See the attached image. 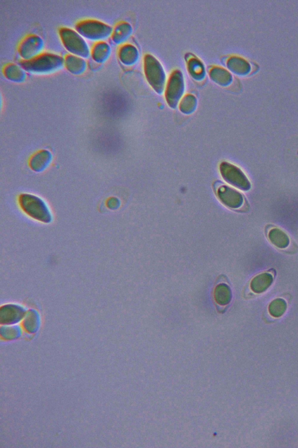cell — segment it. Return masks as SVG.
Listing matches in <instances>:
<instances>
[{
  "mask_svg": "<svg viewBox=\"0 0 298 448\" xmlns=\"http://www.w3.org/2000/svg\"><path fill=\"white\" fill-rule=\"evenodd\" d=\"M189 71L193 76L200 77L203 74L204 69L202 64L198 60H192L189 65Z\"/></svg>",
  "mask_w": 298,
  "mask_h": 448,
  "instance_id": "obj_23",
  "label": "cell"
},
{
  "mask_svg": "<svg viewBox=\"0 0 298 448\" xmlns=\"http://www.w3.org/2000/svg\"><path fill=\"white\" fill-rule=\"evenodd\" d=\"M61 37L65 47L69 51L80 56H86L88 49L86 44L79 34L68 29L61 30Z\"/></svg>",
  "mask_w": 298,
  "mask_h": 448,
  "instance_id": "obj_5",
  "label": "cell"
},
{
  "mask_svg": "<svg viewBox=\"0 0 298 448\" xmlns=\"http://www.w3.org/2000/svg\"><path fill=\"white\" fill-rule=\"evenodd\" d=\"M219 200L224 205L231 208H238L243 203V198L241 193L231 187L223 185L217 191Z\"/></svg>",
  "mask_w": 298,
  "mask_h": 448,
  "instance_id": "obj_8",
  "label": "cell"
},
{
  "mask_svg": "<svg viewBox=\"0 0 298 448\" xmlns=\"http://www.w3.org/2000/svg\"><path fill=\"white\" fill-rule=\"evenodd\" d=\"M196 105V100L194 96L188 95L182 100L180 108L182 111L185 114H191L194 110Z\"/></svg>",
  "mask_w": 298,
  "mask_h": 448,
  "instance_id": "obj_19",
  "label": "cell"
},
{
  "mask_svg": "<svg viewBox=\"0 0 298 448\" xmlns=\"http://www.w3.org/2000/svg\"><path fill=\"white\" fill-rule=\"evenodd\" d=\"M67 63L68 68L74 72L82 71L84 65L82 60L75 57H69Z\"/></svg>",
  "mask_w": 298,
  "mask_h": 448,
  "instance_id": "obj_22",
  "label": "cell"
},
{
  "mask_svg": "<svg viewBox=\"0 0 298 448\" xmlns=\"http://www.w3.org/2000/svg\"><path fill=\"white\" fill-rule=\"evenodd\" d=\"M40 322V316L38 313L35 310H30L26 312L23 325L27 331L34 333L39 327Z\"/></svg>",
  "mask_w": 298,
  "mask_h": 448,
  "instance_id": "obj_13",
  "label": "cell"
},
{
  "mask_svg": "<svg viewBox=\"0 0 298 448\" xmlns=\"http://www.w3.org/2000/svg\"><path fill=\"white\" fill-rule=\"evenodd\" d=\"M214 296L217 303L226 305L230 303L232 298L231 289L226 284H219L215 288Z\"/></svg>",
  "mask_w": 298,
  "mask_h": 448,
  "instance_id": "obj_15",
  "label": "cell"
},
{
  "mask_svg": "<svg viewBox=\"0 0 298 448\" xmlns=\"http://www.w3.org/2000/svg\"><path fill=\"white\" fill-rule=\"evenodd\" d=\"M145 72L151 86L157 92L161 91L164 84V72L160 63L153 56H145Z\"/></svg>",
  "mask_w": 298,
  "mask_h": 448,
  "instance_id": "obj_3",
  "label": "cell"
},
{
  "mask_svg": "<svg viewBox=\"0 0 298 448\" xmlns=\"http://www.w3.org/2000/svg\"><path fill=\"white\" fill-rule=\"evenodd\" d=\"M79 32L90 38L100 39L108 35L111 31L110 27L96 21H87L79 24Z\"/></svg>",
  "mask_w": 298,
  "mask_h": 448,
  "instance_id": "obj_9",
  "label": "cell"
},
{
  "mask_svg": "<svg viewBox=\"0 0 298 448\" xmlns=\"http://www.w3.org/2000/svg\"><path fill=\"white\" fill-rule=\"evenodd\" d=\"M210 77L211 79L216 83L222 85V86H227L230 83L232 80L230 72L227 71L226 69L220 67H216L211 69Z\"/></svg>",
  "mask_w": 298,
  "mask_h": 448,
  "instance_id": "obj_16",
  "label": "cell"
},
{
  "mask_svg": "<svg viewBox=\"0 0 298 448\" xmlns=\"http://www.w3.org/2000/svg\"><path fill=\"white\" fill-rule=\"evenodd\" d=\"M24 307L16 304L3 305L0 310V322L6 325H11L24 319L26 314Z\"/></svg>",
  "mask_w": 298,
  "mask_h": 448,
  "instance_id": "obj_7",
  "label": "cell"
},
{
  "mask_svg": "<svg viewBox=\"0 0 298 448\" xmlns=\"http://www.w3.org/2000/svg\"><path fill=\"white\" fill-rule=\"evenodd\" d=\"M52 160V155L49 151L41 150L31 158L29 162L30 167L34 171L40 172L48 167Z\"/></svg>",
  "mask_w": 298,
  "mask_h": 448,
  "instance_id": "obj_10",
  "label": "cell"
},
{
  "mask_svg": "<svg viewBox=\"0 0 298 448\" xmlns=\"http://www.w3.org/2000/svg\"><path fill=\"white\" fill-rule=\"evenodd\" d=\"M269 238L272 244L278 248L285 249L289 245L288 235L279 229L271 230L269 233Z\"/></svg>",
  "mask_w": 298,
  "mask_h": 448,
  "instance_id": "obj_12",
  "label": "cell"
},
{
  "mask_svg": "<svg viewBox=\"0 0 298 448\" xmlns=\"http://www.w3.org/2000/svg\"><path fill=\"white\" fill-rule=\"evenodd\" d=\"M184 88L183 75L179 71L174 72L170 77L167 89H166L165 97L168 105L172 107L176 106Z\"/></svg>",
  "mask_w": 298,
  "mask_h": 448,
  "instance_id": "obj_6",
  "label": "cell"
},
{
  "mask_svg": "<svg viewBox=\"0 0 298 448\" xmlns=\"http://www.w3.org/2000/svg\"><path fill=\"white\" fill-rule=\"evenodd\" d=\"M108 46L104 44H100L97 46L95 51V57L98 60H103L104 57H106L108 52Z\"/></svg>",
  "mask_w": 298,
  "mask_h": 448,
  "instance_id": "obj_24",
  "label": "cell"
},
{
  "mask_svg": "<svg viewBox=\"0 0 298 448\" xmlns=\"http://www.w3.org/2000/svg\"><path fill=\"white\" fill-rule=\"evenodd\" d=\"M40 41L39 38H30L23 43L21 48V53L23 57H29L33 55L34 53H36L38 49H39Z\"/></svg>",
  "mask_w": 298,
  "mask_h": 448,
  "instance_id": "obj_17",
  "label": "cell"
},
{
  "mask_svg": "<svg viewBox=\"0 0 298 448\" xmlns=\"http://www.w3.org/2000/svg\"><path fill=\"white\" fill-rule=\"evenodd\" d=\"M287 309V304L282 298H277L271 303L269 306V312L274 318H280L285 314Z\"/></svg>",
  "mask_w": 298,
  "mask_h": 448,
  "instance_id": "obj_18",
  "label": "cell"
},
{
  "mask_svg": "<svg viewBox=\"0 0 298 448\" xmlns=\"http://www.w3.org/2000/svg\"><path fill=\"white\" fill-rule=\"evenodd\" d=\"M21 334V330L18 326H5L1 328V335L6 339L18 338Z\"/></svg>",
  "mask_w": 298,
  "mask_h": 448,
  "instance_id": "obj_20",
  "label": "cell"
},
{
  "mask_svg": "<svg viewBox=\"0 0 298 448\" xmlns=\"http://www.w3.org/2000/svg\"><path fill=\"white\" fill-rule=\"evenodd\" d=\"M62 60L59 56L45 55L32 60L23 63V66L29 71L46 72L54 70L61 65Z\"/></svg>",
  "mask_w": 298,
  "mask_h": 448,
  "instance_id": "obj_4",
  "label": "cell"
},
{
  "mask_svg": "<svg viewBox=\"0 0 298 448\" xmlns=\"http://www.w3.org/2000/svg\"><path fill=\"white\" fill-rule=\"evenodd\" d=\"M273 282V277L269 273H263L254 277L250 283L251 290L260 294L268 290Z\"/></svg>",
  "mask_w": 298,
  "mask_h": 448,
  "instance_id": "obj_11",
  "label": "cell"
},
{
  "mask_svg": "<svg viewBox=\"0 0 298 448\" xmlns=\"http://www.w3.org/2000/svg\"><path fill=\"white\" fill-rule=\"evenodd\" d=\"M19 203L22 210L31 218L48 223L52 221V214L47 204L36 196L24 193L19 196Z\"/></svg>",
  "mask_w": 298,
  "mask_h": 448,
  "instance_id": "obj_1",
  "label": "cell"
},
{
  "mask_svg": "<svg viewBox=\"0 0 298 448\" xmlns=\"http://www.w3.org/2000/svg\"><path fill=\"white\" fill-rule=\"evenodd\" d=\"M137 55V50L133 46H127L121 50V59L123 62L131 63L134 62Z\"/></svg>",
  "mask_w": 298,
  "mask_h": 448,
  "instance_id": "obj_21",
  "label": "cell"
},
{
  "mask_svg": "<svg viewBox=\"0 0 298 448\" xmlns=\"http://www.w3.org/2000/svg\"><path fill=\"white\" fill-rule=\"evenodd\" d=\"M228 67L232 71L239 74H245L250 71V65L247 61L239 57H233L228 60Z\"/></svg>",
  "mask_w": 298,
  "mask_h": 448,
  "instance_id": "obj_14",
  "label": "cell"
},
{
  "mask_svg": "<svg viewBox=\"0 0 298 448\" xmlns=\"http://www.w3.org/2000/svg\"><path fill=\"white\" fill-rule=\"evenodd\" d=\"M220 171L224 180L232 186L243 191H247L250 189L249 180L237 166L223 162L220 165Z\"/></svg>",
  "mask_w": 298,
  "mask_h": 448,
  "instance_id": "obj_2",
  "label": "cell"
}]
</instances>
